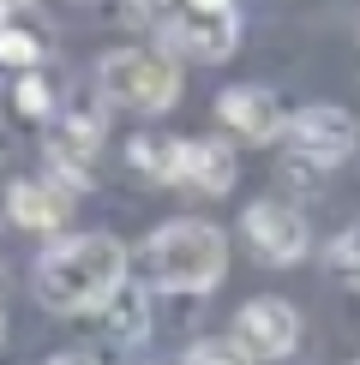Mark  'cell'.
<instances>
[{"mask_svg": "<svg viewBox=\"0 0 360 365\" xmlns=\"http://www.w3.org/2000/svg\"><path fill=\"white\" fill-rule=\"evenodd\" d=\"M126 282V246L114 234H72L36 257V299L49 312H96Z\"/></svg>", "mask_w": 360, "mask_h": 365, "instance_id": "obj_1", "label": "cell"}, {"mask_svg": "<svg viewBox=\"0 0 360 365\" xmlns=\"http://www.w3.org/2000/svg\"><path fill=\"white\" fill-rule=\"evenodd\" d=\"M139 269L169 294H210L229 276V234L210 222H169L139 246Z\"/></svg>", "mask_w": 360, "mask_h": 365, "instance_id": "obj_2", "label": "cell"}, {"mask_svg": "<svg viewBox=\"0 0 360 365\" xmlns=\"http://www.w3.org/2000/svg\"><path fill=\"white\" fill-rule=\"evenodd\" d=\"M96 90L102 102L132 114H162L180 102V60L162 48H114L96 66Z\"/></svg>", "mask_w": 360, "mask_h": 365, "instance_id": "obj_3", "label": "cell"}, {"mask_svg": "<svg viewBox=\"0 0 360 365\" xmlns=\"http://www.w3.org/2000/svg\"><path fill=\"white\" fill-rule=\"evenodd\" d=\"M282 138H289L294 162H306V168H336V162L354 156L360 126H354L349 108H336V102H312V108L282 120Z\"/></svg>", "mask_w": 360, "mask_h": 365, "instance_id": "obj_4", "label": "cell"}, {"mask_svg": "<svg viewBox=\"0 0 360 365\" xmlns=\"http://www.w3.org/2000/svg\"><path fill=\"white\" fill-rule=\"evenodd\" d=\"M42 150H49V162H54V174H66L72 186L90 174V162H96V150H102V114L96 108H84V102H72V108H49L42 114Z\"/></svg>", "mask_w": 360, "mask_h": 365, "instance_id": "obj_5", "label": "cell"}, {"mask_svg": "<svg viewBox=\"0 0 360 365\" xmlns=\"http://www.w3.org/2000/svg\"><path fill=\"white\" fill-rule=\"evenodd\" d=\"M162 36L186 60H229L240 42V19H234V6H186L180 0V12L162 19Z\"/></svg>", "mask_w": 360, "mask_h": 365, "instance_id": "obj_6", "label": "cell"}, {"mask_svg": "<svg viewBox=\"0 0 360 365\" xmlns=\"http://www.w3.org/2000/svg\"><path fill=\"white\" fill-rule=\"evenodd\" d=\"M229 341L240 359H289L300 347V317L289 299H246Z\"/></svg>", "mask_w": 360, "mask_h": 365, "instance_id": "obj_7", "label": "cell"}, {"mask_svg": "<svg viewBox=\"0 0 360 365\" xmlns=\"http://www.w3.org/2000/svg\"><path fill=\"white\" fill-rule=\"evenodd\" d=\"M246 240L252 252L264 257V264H300L312 246V227L300 216L294 204H282V197H259V204L246 210Z\"/></svg>", "mask_w": 360, "mask_h": 365, "instance_id": "obj_8", "label": "cell"}, {"mask_svg": "<svg viewBox=\"0 0 360 365\" xmlns=\"http://www.w3.org/2000/svg\"><path fill=\"white\" fill-rule=\"evenodd\" d=\"M216 120L234 132L240 144H270L282 132V108H276V90L264 84H229L216 96Z\"/></svg>", "mask_w": 360, "mask_h": 365, "instance_id": "obj_9", "label": "cell"}, {"mask_svg": "<svg viewBox=\"0 0 360 365\" xmlns=\"http://www.w3.org/2000/svg\"><path fill=\"white\" fill-rule=\"evenodd\" d=\"M72 192H79V186H72L66 174H54V180H19L12 197H6V210H12L19 227H30V234H60L66 216H72Z\"/></svg>", "mask_w": 360, "mask_h": 365, "instance_id": "obj_10", "label": "cell"}, {"mask_svg": "<svg viewBox=\"0 0 360 365\" xmlns=\"http://www.w3.org/2000/svg\"><path fill=\"white\" fill-rule=\"evenodd\" d=\"M169 180H174V186H186V192L216 197V192L234 186V150L216 144V138H192V144L174 138V168H169Z\"/></svg>", "mask_w": 360, "mask_h": 365, "instance_id": "obj_11", "label": "cell"}, {"mask_svg": "<svg viewBox=\"0 0 360 365\" xmlns=\"http://www.w3.org/2000/svg\"><path fill=\"white\" fill-rule=\"evenodd\" d=\"M96 312L109 317V341H114V347H144V336H150V306H144V294H126V282H120Z\"/></svg>", "mask_w": 360, "mask_h": 365, "instance_id": "obj_12", "label": "cell"}, {"mask_svg": "<svg viewBox=\"0 0 360 365\" xmlns=\"http://www.w3.org/2000/svg\"><path fill=\"white\" fill-rule=\"evenodd\" d=\"M126 168L139 174V180H169L174 138H162V132H139V138H126Z\"/></svg>", "mask_w": 360, "mask_h": 365, "instance_id": "obj_13", "label": "cell"}, {"mask_svg": "<svg viewBox=\"0 0 360 365\" xmlns=\"http://www.w3.org/2000/svg\"><path fill=\"white\" fill-rule=\"evenodd\" d=\"M12 108H19L24 120H42L54 108V96H49V84H42V72L36 66H24L19 72V84H12Z\"/></svg>", "mask_w": 360, "mask_h": 365, "instance_id": "obj_14", "label": "cell"}, {"mask_svg": "<svg viewBox=\"0 0 360 365\" xmlns=\"http://www.w3.org/2000/svg\"><path fill=\"white\" fill-rule=\"evenodd\" d=\"M0 66H19V72H24V66H36V36H24L12 19L0 24Z\"/></svg>", "mask_w": 360, "mask_h": 365, "instance_id": "obj_15", "label": "cell"}, {"mask_svg": "<svg viewBox=\"0 0 360 365\" xmlns=\"http://www.w3.org/2000/svg\"><path fill=\"white\" fill-rule=\"evenodd\" d=\"M330 264H336V276H349L360 287V227H349V234L330 246Z\"/></svg>", "mask_w": 360, "mask_h": 365, "instance_id": "obj_16", "label": "cell"}, {"mask_svg": "<svg viewBox=\"0 0 360 365\" xmlns=\"http://www.w3.org/2000/svg\"><path fill=\"white\" fill-rule=\"evenodd\" d=\"M186 359L192 365H222V359H240V354H234V341H192Z\"/></svg>", "mask_w": 360, "mask_h": 365, "instance_id": "obj_17", "label": "cell"}, {"mask_svg": "<svg viewBox=\"0 0 360 365\" xmlns=\"http://www.w3.org/2000/svg\"><path fill=\"white\" fill-rule=\"evenodd\" d=\"M24 6H30V0H0V24H6V19H19Z\"/></svg>", "mask_w": 360, "mask_h": 365, "instance_id": "obj_18", "label": "cell"}, {"mask_svg": "<svg viewBox=\"0 0 360 365\" xmlns=\"http://www.w3.org/2000/svg\"><path fill=\"white\" fill-rule=\"evenodd\" d=\"M186 6H234V0H186Z\"/></svg>", "mask_w": 360, "mask_h": 365, "instance_id": "obj_19", "label": "cell"}, {"mask_svg": "<svg viewBox=\"0 0 360 365\" xmlns=\"http://www.w3.org/2000/svg\"><path fill=\"white\" fill-rule=\"evenodd\" d=\"M0 341H6V317H0Z\"/></svg>", "mask_w": 360, "mask_h": 365, "instance_id": "obj_20", "label": "cell"}]
</instances>
